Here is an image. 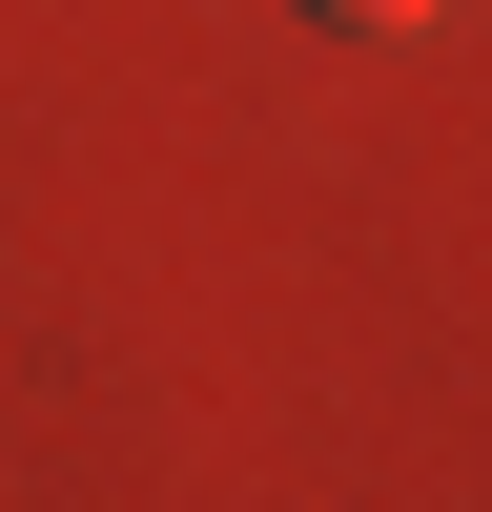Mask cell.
I'll return each mask as SVG.
<instances>
[{
	"label": "cell",
	"mask_w": 492,
	"mask_h": 512,
	"mask_svg": "<svg viewBox=\"0 0 492 512\" xmlns=\"http://www.w3.org/2000/svg\"><path fill=\"white\" fill-rule=\"evenodd\" d=\"M308 21H349V41H431L451 0H308Z\"/></svg>",
	"instance_id": "6da1fadb"
}]
</instances>
